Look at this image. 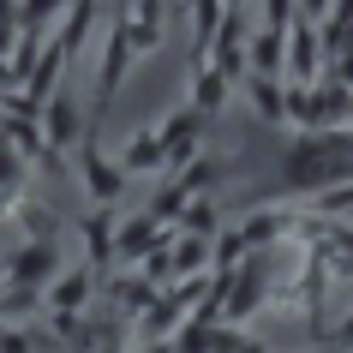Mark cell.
<instances>
[{
  "label": "cell",
  "instance_id": "cell-14",
  "mask_svg": "<svg viewBox=\"0 0 353 353\" xmlns=\"http://www.w3.org/2000/svg\"><path fill=\"white\" fill-rule=\"evenodd\" d=\"M228 96H234V84H228L222 72H210V66H204V72L192 78V102H186V108L204 114V120H216V114L228 108Z\"/></svg>",
  "mask_w": 353,
  "mask_h": 353
},
{
  "label": "cell",
  "instance_id": "cell-17",
  "mask_svg": "<svg viewBox=\"0 0 353 353\" xmlns=\"http://www.w3.org/2000/svg\"><path fill=\"white\" fill-rule=\"evenodd\" d=\"M180 228H186V240H210V234H216V204H210V198H192V204L180 210L174 234H180Z\"/></svg>",
  "mask_w": 353,
  "mask_h": 353
},
{
  "label": "cell",
  "instance_id": "cell-18",
  "mask_svg": "<svg viewBox=\"0 0 353 353\" xmlns=\"http://www.w3.org/2000/svg\"><path fill=\"white\" fill-rule=\"evenodd\" d=\"M24 186H30V168H24L19 156H12V150L0 144V192H12V198H19Z\"/></svg>",
  "mask_w": 353,
  "mask_h": 353
},
{
  "label": "cell",
  "instance_id": "cell-9",
  "mask_svg": "<svg viewBox=\"0 0 353 353\" xmlns=\"http://www.w3.org/2000/svg\"><path fill=\"white\" fill-rule=\"evenodd\" d=\"M162 240H168L162 222H156L150 210H138V216H126V222L114 228V258H120V263H144Z\"/></svg>",
  "mask_w": 353,
  "mask_h": 353
},
{
  "label": "cell",
  "instance_id": "cell-1",
  "mask_svg": "<svg viewBox=\"0 0 353 353\" xmlns=\"http://www.w3.org/2000/svg\"><path fill=\"white\" fill-rule=\"evenodd\" d=\"M60 270H66V263H60V240H30V245H19V258L6 263L0 288H12V294H42Z\"/></svg>",
  "mask_w": 353,
  "mask_h": 353
},
{
  "label": "cell",
  "instance_id": "cell-12",
  "mask_svg": "<svg viewBox=\"0 0 353 353\" xmlns=\"http://www.w3.org/2000/svg\"><path fill=\"white\" fill-rule=\"evenodd\" d=\"M156 294H162V288H150L144 276H120V281H108V312L120 317V323H138V317L150 312V305H156Z\"/></svg>",
  "mask_w": 353,
  "mask_h": 353
},
{
  "label": "cell",
  "instance_id": "cell-7",
  "mask_svg": "<svg viewBox=\"0 0 353 353\" xmlns=\"http://www.w3.org/2000/svg\"><path fill=\"white\" fill-rule=\"evenodd\" d=\"M78 138H84V132H78V96L54 90L48 102H42V144H48V156H66Z\"/></svg>",
  "mask_w": 353,
  "mask_h": 353
},
{
  "label": "cell",
  "instance_id": "cell-8",
  "mask_svg": "<svg viewBox=\"0 0 353 353\" xmlns=\"http://www.w3.org/2000/svg\"><path fill=\"white\" fill-rule=\"evenodd\" d=\"M317 54H323L317 48V24L294 12V24H288V60H281L288 84H317Z\"/></svg>",
  "mask_w": 353,
  "mask_h": 353
},
{
  "label": "cell",
  "instance_id": "cell-21",
  "mask_svg": "<svg viewBox=\"0 0 353 353\" xmlns=\"http://www.w3.org/2000/svg\"><path fill=\"white\" fill-rule=\"evenodd\" d=\"M312 353H330V347H312Z\"/></svg>",
  "mask_w": 353,
  "mask_h": 353
},
{
  "label": "cell",
  "instance_id": "cell-6",
  "mask_svg": "<svg viewBox=\"0 0 353 353\" xmlns=\"http://www.w3.org/2000/svg\"><path fill=\"white\" fill-rule=\"evenodd\" d=\"M96 288H102V281H96L84 263H66V270L48 281V312H60V317H84V312H90V299H96Z\"/></svg>",
  "mask_w": 353,
  "mask_h": 353
},
{
  "label": "cell",
  "instance_id": "cell-2",
  "mask_svg": "<svg viewBox=\"0 0 353 353\" xmlns=\"http://www.w3.org/2000/svg\"><path fill=\"white\" fill-rule=\"evenodd\" d=\"M72 156H78V174H84V192H90L102 210H114V198L126 192V174H120V168L102 156V144H96V132H90V126H84V138L72 144Z\"/></svg>",
  "mask_w": 353,
  "mask_h": 353
},
{
  "label": "cell",
  "instance_id": "cell-5",
  "mask_svg": "<svg viewBox=\"0 0 353 353\" xmlns=\"http://www.w3.org/2000/svg\"><path fill=\"white\" fill-rule=\"evenodd\" d=\"M210 72H222L228 84H240L252 66H245V6H222V30H216V48H210Z\"/></svg>",
  "mask_w": 353,
  "mask_h": 353
},
{
  "label": "cell",
  "instance_id": "cell-4",
  "mask_svg": "<svg viewBox=\"0 0 353 353\" xmlns=\"http://www.w3.org/2000/svg\"><path fill=\"white\" fill-rule=\"evenodd\" d=\"M288 24H294V6H270V24L258 37H245V66L263 78H281V60H288Z\"/></svg>",
  "mask_w": 353,
  "mask_h": 353
},
{
  "label": "cell",
  "instance_id": "cell-15",
  "mask_svg": "<svg viewBox=\"0 0 353 353\" xmlns=\"http://www.w3.org/2000/svg\"><path fill=\"white\" fill-rule=\"evenodd\" d=\"M204 263H210V240H186V234L168 240V276L174 281H192Z\"/></svg>",
  "mask_w": 353,
  "mask_h": 353
},
{
  "label": "cell",
  "instance_id": "cell-11",
  "mask_svg": "<svg viewBox=\"0 0 353 353\" xmlns=\"http://www.w3.org/2000/svg\"><path fill=\"white\" fill-rule=\"evenodd\" d=\"M240 90L252 96V114H258L263 126H276V120H288V84L281 78H263V72H245Z\"/></svg>",
  "mask_w": 353,
  "mask_h": 353
},
{
  "label": "cell",
  "instance_id": "cell-19",
  "mask_svg": "<svg viewBox=\"0 0 353 353\" xmlns=\"http://www.w3.org/2000/svg\"><path fill=\"white\" fill-rule=\"evenodd\" d=\"M24 198V192H19ZM19 198H12V192H0V228H12V210H19Z\"/></svg>",
  "mask_w": 353,
  "mask_h": 353
},
{
  "label": "cell",
  "instance_id": "cell-13",
  "mask_svg": "<svg viewBox=\"0 0 353 353\" xmlns=\"http://www.w3.org/2000/svg\"><path fill=\"white\" fill-rule=\"evenodd\" d=\"M12 234H19L24 245H30V240H60V216H54L48 204H37L30 192H24L19 210H12Z\"/></svg>",
  "mask_w": 353,
  "mask_h": 353
},
{
  "label": "cell",
  "instance_id": "cell-16",
  "mask_svg": "<svg viewBox=\"0 0 353 353\" xmlns=\"http://www.w3.org/2000/svg\"><path fill=\"white\" fill-rule=\"evenodd\" d=\"M120 174H150V168H162V144H156V126H144V132H132L126 138V150H120Z\"/></svg>",
  "mask_w": 353,
  "mask_h": 353
},
{
  "label": "cell",
  "instance_id": "cell-3",
  "mask_svg": "<svg viewBox=\"0 0 353 353\" xmlns=\"http://www.w3.org/2000/svg\"><path fill=\"white\" fill-rule=\"evenodd\" d=\"M204 114H192V108H174L156 126V144H162V168H192L198 162V144H204Z\"/></svg>",
  "mask_w": 353,
  "mask_h": 353
},
{
  "label": "cell",
  "instance_id": "cell-20",
  "mask_svg": "<svg viewBox=\"0 0 353 353\" xmlns=\"http://www.w3.org/2000/svg\"><path fill=\"white\" fill-rule=\"evenodd\" d=\"M330 341H341V347H353V312H347V323H341V330H335Z\"/></svg>",
  "mask_w": 353,
  "mask_h": 353
},
{
  "label": "cell",
  "instance_id": "cell-10",
  "mask_svg": "<svg viewBox=\"0 0 353 353\" xmlns=\"http://www.w3.org/2000/svg\"><path fill=\"white\" fill-rule=\"evenodd\" d=\"M114 228H120V216H114V210L84 216V270H90L96 281L114 270Z\"/></svg>",
  "mask_w": 353,
  "mask_h": 353
}]
</instances>
